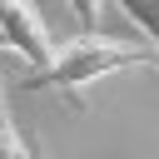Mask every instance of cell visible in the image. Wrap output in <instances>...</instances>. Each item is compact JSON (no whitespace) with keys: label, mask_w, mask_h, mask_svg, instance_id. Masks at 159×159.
Instances as JSON below:
<instances>
[{"label":"cell","mask_w":159,"mask_h":159,"mask_svg":"<svg viewBox=\"0 0 159 159\" xmlns=\"http://www.w3.org/2000/svg\"><path fill=\"white\" fill-rule=\"evenodd\" d=\"M134 65H154V45L144 40H119V35H99V30H84L65 45H55V60L45 65V75L25 80V84H50V89H65L70 99L84 94L94 80L114 75V70H134Z\"/></svg>","instance_id":"cell-1"},{"label":"cell","mask_w":159,"mask_h":159,"mask_svg":"<svg viewBox=\"0 0 159 159\" xmlns=\"http://www.w3.org/2000/svg\"><path fill=\"white\" fill-rule=\"evenodd\" d=\"M0 35H5V50L35 65V75H45V65L55 60V35L35 10V0H0Z\"/></svg>","instance_id":"cell-2"},{"label":"cell","mask_w":159,"mask_h":159,"mask_svg":"<svg viewBox=\"0 0 159 159\" xmlns=\"http://www.w3.org/2000/svg\"><path fill=\"white\" fill-rule=\"evenodd\" d=\"M119 10L139 25V35L149 45H159V0H119Z\"/></svg>","instance_id":"cell-3"},{"label":"cell","mask_w":159,"mask_h":159,"mask_svg":"<svg viewBox=\"0 0 159 159\" xmlns=\"http://www.w3.org/2000/svg\"><path fill=\"white\" fill-rule=\"evenodd\" d=\"M0 159H30V149H25V139H20V129H15L10 109H5V99H0Z\"/></svg>","instance_id":"cell-4"},{"label":"cell","mask_w":159,"mask_h":159,"mask_svg":"<svg viewBox=\"0 0 159 159\" xmlns=\"http://www.w3.org/2000/svg\"><path fill=\"white\" fill-rule=\"evenodd\" d=\"M70 15L80 20V30H99V15H104V0H65Z\"/></svg>","instance_id":"cell-5"},{"label":"cell","mask_w":159,"mask_h":159,"mask_svg":"<svg viewBox=\"0 0 159 159\" xmlns=\"http://www.w3.org/2000/svg\"><path fill=\"white\" fill-rule=\"evenodd\" d=\"M154 70H159V45H154Z\"/></svg>","instance_id":"cell-6"},{"label":"cell","mask_w":159,"mask_h":159,"mask_svg":"<svg viewBox=\"0 0 159 159\" xmlns=\"http://www.w3.org/2000/svg\"><path fill=\"white\" fill-rule=\"evenodd\" d=\"M0 50H5V35H0Z\"/></svg>","instance_id":"cell-7"}]
</instances>
